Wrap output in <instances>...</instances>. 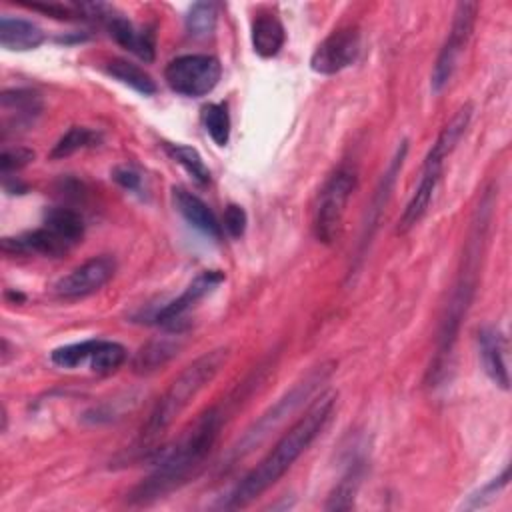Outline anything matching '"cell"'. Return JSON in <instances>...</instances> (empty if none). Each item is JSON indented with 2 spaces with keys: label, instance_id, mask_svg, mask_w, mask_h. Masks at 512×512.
Segmentation results:
<instances>
[{
  "label": "cell",
  "instance_id": "1",
  "mask_svg": "<svg viewBox=\"0 0 512 512\" xmlns=\"http://www.w3.org/2000/svg\"><path fill=\"white\" fill-rule=\"evenodd\" d=\"M222 420V410L212 406L202 412L170 446L160 448L152 462V474L130 490L128 502L146 506L186 484L212 452Z\"/></svg>",
  "mask_w": 512,
  "mask_h": 512
},
{
  "label": "cell",
  "instance_id": "2",
  "mask_svg": "<svg viewBox=\"0 0 512 512\" xmlns=\"http://www.w3.org/2000/svg\"><path fill=\"white\" fill-rule=\"evenodd\" d=\"M334 404V392L320 394L308 406L304 416H300L288 428V432H284V436L274 444V448L236 484V488L224 502V508H244L250 502H254L262 492H266L272 484H276L324 430L334 412Z\"/></svg>",
  "mask_w": 512,
  "mask_h": 512
},
{
  "label": "cell",
  "instance_id": "3",
  "mask_svg": "<svg viewBox=\"0 0 512 512\" xmlns=\"http://www.w3.org/2000/svg\"><path fill=\"white\" fill-rule=\"evenodd\" d=\"M230 358V348L220 346L210 352H204L194 362H190L166 388L160 400L154 404L152 412L148 414L146 422L140 430V448L154 444L170 426L172 422L188 408V404L198 396V392L208 386L224 364Z\"/></svg>",
  "mask_w": 512,
  "mask_h": 512
},
{
  "label": "cell",
  "instance_id": "4",
  "mask_svg": "<svg viewBox=\"0 0 512 512\" xmlns=\"http://www.w3.org/2000/svg\"><path fill=\"white\" fill-rule=\"evenodd\" d=\"M356 188V172L348 166L336 168L324 182L314 208V236L322 244H334L342 230L346 204Z\"/></svg>",
  "mask_w": 512,
  "mask_h": 512
},
{
  "label": "cell",
  "instance_id": "5",
  "mask_svg": "<svg viewBox=\"0 0 512 512\" xmlns=\"http://www.w3.org/2000/svg\"><path fill=\"white\" fill-rule=\"evenodd\" d=\"M330 374V368L328 366H320L318 370L310 372L302 382H298L284 398H280L242 438L240 442L234 446V456H244L248 454L250 450H254L262 440H266V436H270L312 392L314 388L326 380V376Z\"/></svg>",
  "mask_w": 512,
  "mask_h": 512
},
{
  "label": "cell",
  "instance_id": "6",
  "mask_svg": "<svg viewBox=\"0 0 512 512\" xmlns=\"http://www.w3.org/2000/svg\"><path fill=\"white\" fill-rule=\"evenodd\" d=\"M222 76L220 62L210 54H184L170 60L164 80L180 96L200 98L212 92Z\"/></svg>",
  "mask_w": 512,
  "mask_h": 512
},
{
  "label": "cell",
  "instance_id": "7",
  "mask_svg": "<svg viewBox=\"0 0 512 512\" xmlns=\"http://www.w3.org/2000/svg\"><path fill=\"white\" fill-rule=\"evenodd\" d=\"M476 14H478L476 2H460L456 6L448 38H446V42L434 62V68H432L430 84H432L434 92H440L450 82V78L458 66V60L472 36Z\"/></svg>",
  "mask_w": 512,
  "mask_h": 512
},
{
  "label": "cell",
  "instance_id": "8",
  "mask_svg": "<svg viewBox=\"0 0 512 512\" xmlns=\"http://www.w3.org/2000/svg\"><path fill=\"white\" fill-rule=\"evenodd\" d=\"M360 52V30L356 26H344L326 36L310 58V68L316 74L332 76L348 68Z\"/></svg>",
  "mask_w": 512,
  "mask_h": 512
},
{
  "label": "cell",
  "instance_id": "9",
  "mask_svg": "<svg viewBox=\"0 0 512 512\" xmlns=\"http://www.w3.org/2000/svg\"><path fill=\"white\" fill-rule=\"evenodd\" d=\"M116 272V260L108 254L94 256L74 270H70L66 276H62L54 284V292L60 298H82L88 294H94L104 284L112 280Z\"/></svg>",
  "mask_w": 512,
  "mask_h": 512
},
{
  "label": "cell",
  "instance_id": "10",
  "mask_svg": "<svg viewBox=\"0 0 512 512\" xmlns=\"http://www.w3.org/2000/svg\"><path fill=\"white\" fill-rule=\"evenodd\" d=\"M446 156H448L446 152H442L438 146L432 144V148L428 150V154L424 158V166H422V174H420L418 186H416L412 198L408 200L400 220H398V232H408L426 214V210H428V206L432 202V196L436 192V186L440 182L442 166H444Z\"/></svg>",
  "mask_w": 512,
  "mask_h": 512
},
{
  "label": "cell",
  "instance_id": "11",
  "mask_svg": "<svg viewBox=\"0 0 512 512\" xmlns=\"http://www.w3.org/2000/svg\"><path fill=\"white\" fill-rule=\"evenodd\" d=\"M224 282V272L220 270H204L200 272L186 288L184 292L168 302L160 312L156 314V322L170 328L172 332H180L178 324L182 322V316L192 310L202 298H206L210 292H214Z\"/></svg>",
  "mask_w": 512,
  "mask_h": 512
},
{
  "label": "cell",
  "instance_id": "12",
  "mask_svg": "<svg viewBox=\"0 0 512 512\" xmlns=\"http://www.w3.org/2000/svg\"><path fill=\"white\" fill-rule=\"evenodd\" d=\"M0 106H2V132L6 136L10 128L24 130L36 122V118L42 112V98L34 90L14 88V90L2 92Z\"/></svg>",
  "mask_w": 512,
  "mask_h": 512
},
{
  "label": "cell",
  "instance_id": "13",
  "mask_svg": "<svg viewBox=\"0 0 512 512\" xmlns=\"http://www.w3.org/2000/svg\"><path fill=\"white\" fill-rule=\"evenodd\" d=\"M104 22H106L108 34L114 38L116 44H120L122 48H126L128 52H132L144 62L154 60L156 38L152 28H136L128 18H124L122 14H116L114 10L106 14Z\"/></svg>",
  "mask_w": 512,
  "mask_h": 512
},
{
  "label": "cell",
  "instance_id": "14",
  "mask_svg": "<svg viewBox=\"0 0 512 512\" xmlns=\"http://www.w3.org/2000/svg\"><path fill=\"white\" fill-rule=\"evenodd\" d=\"M2 250L6 254H42L48 258H60L66 252H70L72 246L56 232L42 226L14 238H4Z\"/></svg>",
  "mask_w": 512,
  "mask_h": 512
},
{
  "label": "cell",
  "instance_id": "15",
  "mask_svg": "<svg viewBox=\"0 0 512 512\" xmlns=\"http://www.w3.org/2000/svg\"><path fill=\"white\" fill-rule=\"evenodd\" d=\"M172 200L176 210L182 214V218L190 226H194L196 230L212 238L222 236V224L218 222L216 214L210 210V206L202 198L188 192L186 188H172Z\"/></svg>",
  "mask_w": 512,
  "mask_h": 512
},
{
  "label": "cell",
  "instance_id": "16",
  "mask_svg": "<svg viewBox=\"0 0 512 512\" xmlns=\"http://www.w3.org/2000/svg\"><path fill=\"white\" fill-rule=\"evenodd\" d=\"M478 350H480V360L484 366V372L490 376V380L500 386L502 390L510 388V376L504 360V338L502 334L486 326L478 332Z\"/></svg>",
  "mask_w": 512,
  "mask_h": 512
},
{
  "label": "cell",
  "instance_id": "17",
  "mask_svg": "<svg viewBox=\"0 0 512 512\" xmlns=\"http://www.w3.org/2000/svg\"><path fill=\"white\" fill-rule=\"evenodd\" d=\"M46 40L44 30L24 18L2 14L0 16V46L10 52H28Z\"/></svg>",
  "mask_w": 512,
  "mask_h": 512
},
{
  "label": "cell",
  "instance_id": "18",
  "mask_svg": "<svg viewBox=\"0 0 512 512\" xmlns=\"http://www.w3.org/2000/svg\"><path fill=\"white\" fill-rule=\"evenodd\" d=\"M182 348L180 332H172L168 336H158L154 340H148L132 360V370L136 374H152L166 366Z\"/></svg>",
  "mask_w": 512,
  "mask_h": 512
},
{
  "label": "cell",
  "instance_id": "19",
  "mask_svg": "<svg viewBox=\"0 0 512 512\" xmlns=\"http://www.w3.org/2000/svg\"><path fill=\"white\" fill-rule=\"evenodd\" d=\"M286 32L280 18L272 12H262L252 22V46L262 58H272L284 46Z\"/></svg>",
  "mask_w": 512,
  "mask_h": 512
},
{
  "label": "cell",
  "instance_id": "20",
  "mask_svg": "<svg viewBox=\"0 0 512 512\" xmlns=\"http://www.w3.org/2000/svg\"><path fill=\"white\" fill-rule=\"evenodd\" d=\"M44 226L64 238L70 246H76L84 236V220L80 212L66 206H52L44 212Z\"/></svg>",
  "mask_w": 512,
  "mask_h": 512
},
{
  "label": "cell",
  "instance_id": "21",
  "mask_svg": "<svg viewBox=\"0 0 512 512\" xmlns=\"http://www.w3.org/2000/svg\"><path fill=\"white\" fill-rule=\"evenodd\" d=\"M106 72L116 78L118 82H122L124 86H130L132 90H136L142 96H152L156 94L158 86L152 80V76L148 72H144L140 66L122 60V58H114L106 62Z\"/></svg>",
  "mask_w": 512,
  "mask_h": 512
},
{
  "label": "cell",
  "instance_id": "22",
  "mask_svg": "<svg viewBox=\"0 0 512 512\" xmlns=\"http://www.w3.org/2000/svg\"><path fill=\"white\" fill-rule=\"evenodd\" d=\"M100 142V134L94 132L92 128L86 126H70L54 144V148L50 150V158L52 160H62L72 156L78 150H84L88 146H96Z\"/></svg>",
  "mask_w": 512,
  "mask_h": 512
},
{
  "label": "cell",
  "instance_id": "23",
  "mask_svg": "<svg viewBox=\"0 0 512 512\" xmlns=\"http://www.w3.org/2000/svg\"><path fill=\"white\" fill-rule=\"evenodd\" d=\"M166 152L174 162H178L200 186L210 182V168L202 160L196 148L186 144H166Z\"/></svg>",
  "mask_w": 512,
  "mask_h": 512
},
{
  "label": "cell",
  "instance_id": "24",
  "mask_svg": "<svg viewBox=\"0 0 512 512\" xmlns=\"http://www.w3.org/2000/svg\"><path fill=\"white\" fill-rule=\"evenodd\" d=\"M126 348L112 340H98L92 356H90V368L98 374H112L126 362Z\"/></svg>",
  "mask_w": 512,
  "mask_h": 512
},
{
  "label": "cell",
  "instance_id": "25",
  "mask_svg": "<svg viewBox=\"0 0 512 512\" xmlns=\"http://www.w3.org/2000/svg\"><path fill=\"white\" fill-rule=\"evenodd\" d=\"M202 124L208 132V136L214 140L218 146H226L230 140V114L226 104L214 102L206 104L202 108Z\"/></svg>",
  "mask_w": 512,
  "mask_h": 512
},
{
  "label": "cell",
  "instance_id": "26",
  "mask_svg": "<svg viewBox=\"0 0 512 512\" xmlns=\"http://www.w3.org/2000/svg\"><path fill=\"white\" fill-rule=\"evenodd\" d=\"M218 12L214 2H196L188 10L186 30L192 38H208L216 28Z\"/></svg>",
  "mask_w": 512,
  "mask_h": 512
},
{
  "label": "cell",
  "instance_id": "27",
  "mask_svg": "<svg viewBox=\"0 0 512 512\" xmlns=\"http://www.w3.org/2000/svg\"><path fill=\"white\" fill-rule=\"evenodd\" d=\"M98 340L92 338V340H82V342H74V344H66V346H60V348H54L50 358L56 366H62V368H78L80 364L84 362H90V356L96 348Z\"/></svg>",
  "mask_w": 512,
  "mask_h": 512
},
{
  "label": "cell",
  "instance_id": "28",
  "mask_svg": "<svg viewBox=\"0 0 512 512\" xmlns=\"http://www.w3.org/2000/svg\"><path fill=\"white\" fill-rule=\"evenodd\" d=\"M356 486H358V472L350 470L338 484L336 488L330 492L328 502H326V510H350L354 506V494H356Z\"/></svg>",
  "mask_w": 512,
  "mask_h": 512
},
{
  "label": "cell",
  "instance_id": "29",
  "mask_svg": "<svg viewBox=\"0 0 512 512\" xmlns=\"http://www.w3.org/2000/svg\"><path fill=\"white\" fill-rule=\"evenodd\" d=\"M32 160H34V152L30 148H24V146L4 148L0 154V172L4 176H10L12 172L28 166Z\"/></svg>",
  "mask_w": 512,
  "mask_h": 512
},
{
  "label": "cell",
  "instance_id": "30",
  "mask_svg": "<svg viewBox=\"0 0 512 512\" xmlns=\"http://www.w3.org/2000/svg\"><path fill=\"white\" fill-rule=\"evenodd\" d=\"M224 230L232 236V238H240L244 236L246 232V226H248V216H246V210L240 206V204H228L224 208Z\"/></svg>",
  "mask_w": 512,
  "mask_h": 512
},
{
  "label": "cell",
  "instance_id": "31",
  "mask_svg": "<svg viewBox=\"0 0 512 512\" xmlns=\"http://www.w3.org/2000/svg\"><path fill=\"white\" fill-rule=\"evenodd\" d=\"M112 178H114V182H116L118 186H122V188L128 190V192H136V190H140V186H142V176H140V172L134 170L132 166H116V168L112 170Z\"/></svg>",
  "mask_w": 512,
  "mask_h": 512
},
{
  "label": "cell",
  "instance_id": "32",
  "mask_svg": "<svg viewBox=\"0 0 512 512\" xmlns=\"http://www.w3.org/2000/svg\"><path fill=\"white\" fill-rule=\"evenodd\" d=\"M4 190H6V192H12L10 182H4ZM14 190H16V194H24V192H26V186H24V184H16Z\"/></svg>",
  "mask_w": 512,
  "mask_h": 512
}]
</instances>
